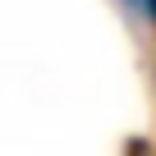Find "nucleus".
I'll return each instance as SVG.
<instances>
[{
  "label": "nucleus",
  "instance_id": "1",
  "mask_svg": "<svg viewBox=\"0 0 156 156\" xmlns=\"http://www.w3.org/2000/svg\"><path fill=\"white\" fill-rule=\"evenodd\" d=\"M147 5H151V19H156V0H147Z\"/></svg>",
  "mask_w": 156,
  "mask_h": 156
}]
</instances>
